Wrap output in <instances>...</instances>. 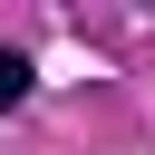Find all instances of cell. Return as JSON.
<instances>
[{
  "label": "cell",
  "mask_w": 155,
  "mask_h": 155,
  "mask_svg": "<svg viewBox=\"0 0 155 155\" xmlns=\"http://www.w3.org/2000/svg\"><path fill=\"white\" fill-rule=\"evenodd\" d=\"M10 107H29V48L0 39V116H10Z\"/></svg>",
  "instance_id": "obj_1"
}]
</instances>
